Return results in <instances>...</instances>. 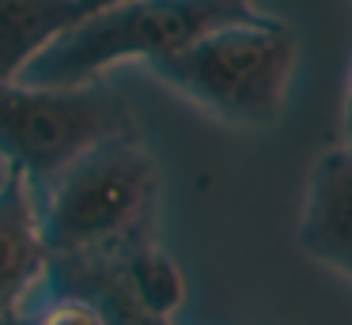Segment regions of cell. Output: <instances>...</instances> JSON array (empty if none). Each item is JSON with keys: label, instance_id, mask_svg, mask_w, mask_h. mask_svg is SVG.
<instances>
[{"label": "cell", "instance_id": "obj_2", "mask_svg": "<svg viewBox=\"0 0 352 325\" xmlns=\"http://www.w3.org/2000/svg\"><path fill=\"white\" fill-rule=\"evenodd\" d=\"M296 65V30L265 12H254L205 30L190 45L152 60L148 72L216 121L269 128L284 113Z\"/></svg>", "mask_w": 352, "mask_h": 325}, {"label": "cell", "instance_id": "obj_4", "mask_svg": "<svg viewBox=\"0 0 352 325\" xmlns=\"http://www.w3.org/2000/svg\"><path fill=\"white\" fill-rule=\"evenodd\" d=\"M129 128H137L133 110L102 80L84 87L0 80V155L34 189L99 140Z\"/></svg>", "mask_w": 352, "mask_h": 325}, {"label": "cell", "instance_id": "obj_11", "mask_svg": "<svg viewBox=\"0 0 352 325\" xmlns=\"http://www.w3.org/2000/svg\"><path fill=\"white\" fill-rule=\"evenodd\" d=\"M8 174H12V166L4 163V155H0V186H4V181H8Z\"/></svg>", "mask_w": 352, "mask_h": 325}, {"label": "cell", "instance_id": "obj_1", "mask_svg": "<svg viewBox=\"0 0 352 325\" xmlns=\"http://www.w3.org/2000/svg\"><path fill=\"white\" fill-rule=\"evenodd\" d=\"M38 227L50 257L125 254L152 238L160 170L137 128L76 155L34 189Z\"/></svg>", "mask_w": 352, "mask_h": 325}, {"label": "cell", "instance_id": "obj_5", "mask_svg": "<svg viewBox=\"0 0 352 325\" xmlns=\"http://www.w3.org/2000/svg\"><path fill=\"white\" fill-rule=\"evenodd\" d=\"M122 257H50L38 284L0 317V325H170L133 299Z\"/></svg>", "mask_w": 352, "mask_h": 325}, {"label": "cell", "instance_id": "obj_6", "mask_svg": "<svg viewBox=\"0 0 352 325\" xmlns=\"http://www.w3.org/2000/svg\"><path fill=\"white\" fill-rule=\"evenodd\" d=\"M299 246L318 265L352 280V151L344 144L326 148L311 166Z\"/></svg>", "mask_w": 352, "mask_h": 325}, {"label": "cell", "instance_id": "obj_3", "mask_svg": "<svg viewBox=\"0 0 352 325\" xmlns=\"http://www.w3.org/2000/svg\"><path fill=\"white\" fill-rule=\"evenodd\" d=\"M254 0H122L84 15L46 49L34 53L19 80L42 87L99 83L125 60H152L190 45L205 30L254 15Z\"/></svg>", "mask_w": 352, "mask_h": 325}, {"label": "cell", "instance_id": "obj_7", "mask_svg": "<svg viewBox=\"0 0 352 325\" xmlns=\"http://www.w3.org/2000/svg\"><path fill=\"white\" fill-rule=\"evenodd\" d=\"M46 265L50 249L42 242L34 186L12 170L0 186V317L38 284Z\"/></svg>", "mask_w": 352, "mask_h": 325}, {"label": "cell", "instance_id": "obj_10", "mask_svg": "<svg viewBox=\"0 0 352 325\" xmlns=\"http://www.w3.org/2000/svg\"><path fill=\"white\" fill-rule=\"evenodd\" d=\"M344 148L352 151V76H349V91H344Z\"/></svg>", "mask_w": 352, "mask_h": 325}, {"label": "cell", "instance_id": "obj_9", "mask_svg": "<svg viewBox=\"0 0 352 325\" xmlns=\"http://www.w3.org/2000/svg\"><path fill=\"white\" fill-rule=\"evenodd\" d=\"M122 265H125V280H129L133 299H137L152 317L170 322L175 310L186 302V276L175 265V257H170L155 238H148V242H140V246L125 249Z\"/></svg>", "mask_w": 352, "mask_h": 325}, {"label": "cell", "instance_id": "obj_8", "mask_svg": "<svg viewBox=\"0 0 352 325\" xmlns=\"http://www.w3.org/2000/svg\"><path fill=\"white\" fill-rule=\"evenodd\" d=\"M110 4L122 0H0V80H19L34 53Z\"/></svg>", "mask_w": 352, "mask_h": 325}]
</instances>
